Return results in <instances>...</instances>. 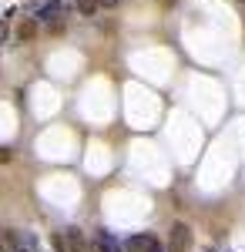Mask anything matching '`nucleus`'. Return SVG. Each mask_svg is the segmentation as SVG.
Listing matches in <instances>:
<instances>
[{
    "mask_svg": "<svg viewBox=\"0 0 245 252\" xmlns=\"http://www.w3.org/2000/svg\"><path fill=\"white\" fill-rule=\"evenodd\" d=\"M34 34H37V20H27V24H24V27L17 31V37H20V40H31Z\"/></svg>",
    "mask_w": 245,
    "mask_h": 252,
    "instance_id": "nucleus-6",
    "label": "nucleus"
},
{
    "mask_svg": "<svg viewBox=\"0 0 245 252\" xmlns=\"http://www.w3.org/2000/svg\"><path fill=\"white\" fill-rule=\"evenodd\" d=\"M114 3H118V0H101V7H114Z\"/></svg>",
    "mask_w": 245,
    "mask_h": 252,
    "instance_id": "nucleus-9",
    "label": "nucleus"
},
{
    "mask_svg": "<svg viewBox=\"0 0 245 252\" xmlns=\"http://www.w3.org/2000/svg\"><path fill=\"white\" fill-rule=\"evenodd\" d=\"M7 40H10V24L0 20V44H7Z\"/></svg>",
    "mask_w": 245,
    "mask_h": 252,
    "instance_id": "nucleus-7",
    "label": "nucleus"
},
{
    "mask_svg": "<svg viewBox=\"0 0 245 252\" xmlns=\"http://www.w3.org/2000/svg\"><path fill=\"white\" fill-rule=\"evenodd\" d=\"M191 246V229L185 222H175L171 225V252H185Z\"/></svg>",
    "mask_w": 245,
    "mask_h": 252,
    "instance_id": "nucleus-3",
    "label": "nucleus"
},
{
    "mask_svg": "<svg viewBox=\"0 0 245 252\" xmlns=\"http://www.w3.org/2000/svg\"><path fill=\"white\" fill-rule=\"evenodd\" d=\"M3 246H7V252H37V239H34V232L10 229V232H3Z\"/></svg>",
    "mask_w": 245,
    "mask_h": 252,
    "instance_id": "nucleus-1",
    "label": "nucleus"
},
{
    "mask_svg": "<svg viewBox=\"0 0 245 252\" xmlns=\"http://www.w3.org/2000/svg\"><path fill=\"white\" fill-rule=\"evenodd\" d=\"M128 249L131 252H165V246H161L154 235L141 232V235H131V239H128Z\"/></svg>",
    "mask_w": 245,
    "mask_h": 252,
    "instance_id": "nucleus-2",
    "label": "nucleus"
},
{
    "mask_svg": "<svg viewBox=\"0 0 245 252\" xmlns=\"http://www.w3.org/2000/svg\"><path fill=\"white\" fill-rule=\"evenodd\" d=\"M97 7H101V0H77V14H81V17L97 14Z\"/></svg>",
    "mask_w": 245,
    "mask_h": 252,
    "instance_id": "nucleus-4",
    "label": "nucleus"
},
{
    "mask_svg": "<svg viewBox=\"0 0 245 252\" xmlns=\"http://www.w3.org/2000/svg\"><path fill=\"white\" fill-rule=\"evenodd\" d=\"M0 161H10V148H0Z\"/></svg>",
    "mask_w": 245,
    "mask_h": 252,
    "instance_id": "nucleus-8",
    "label": "nucleus"
},
{
    "mask_svg": "<svg viewBox=\"0 0 245 252\" xmlns=\"http://www.w3.org/2000/svg\"><path fill=\"white\" fill-rule=\"evenodd\" d=\"M101 246H104V252H124L121 246H118V239H114L111 232H101Z\"/></svg>",
    "mask_w": 245,
    "mask_h": 252,
    "instance_id": "nucleus-5",
    "label": "nucleus"
}]
</instances>
